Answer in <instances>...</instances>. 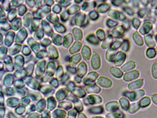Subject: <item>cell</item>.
<instances>
[{
  "mask_svg": "<svg viewBox=\"0 0 157 118\" xmlns=\"http://www.w3.org/2000/svg\"><path fill=\"white\" fill-rule=\"evenodd\" d=\"M140 24H141V21H140L139 19L136 18H134L133 19L132 25H133V27L135 28V29H138Z\"/></svg>",
  "mask_w": 157,
  "mask_h": 118,
  "instance_id": "45",
  "label": "cell"
},
{
  "mask_svg": "<svg viewBox=\"0 0 157 118\" xmlns=\"http://www.w3.org/2000/svg\"><path fill=\"white\" fill-rule=\"evenodd\" d=\"M87 101H88V104H97L101 103L102 101V99L100 96L95 95H90L87 97Z\"/></svg>",
  "mask_w": 157,
  "mask_h": 118,
  "instance_id": "13",
  "label": "cell"
},
{
  "mask_svg": "<svg viewBox=\"0 0 157 118\" xmlns=\"http://www.w3.org/2000/svg\"><path fill=\"white\" fill-rule=\"evenodd\" d=\"M111 5L108 4H101L99 5L97 9V11L99 13H105L109 11Z\"/></svg>",
  "mask_w": 157,
  "mask_h": 118,
  "instance_id": "30",
  "label": "cell"
},
{
  "mask_svg": "<svg viewBox=\"0 0 157 118\" xmlns=\"http://www.w3.org/2000/svg\"><path fill=\"white\" fill-rule=\"evenodd\" d=\"M155 40L156 42H157V35H156L155 36Z\"/></svg>",
  "mask_w": 157,
  "mask_h": 118,
  "instance_id": "60",
  "label": "cell"
},
{
  "mask_svg": "<svg viewBox=\"0 0 157 118\" xmlns=\"http://www.w3.org/2000/svg\"><path fill=\"white\" fill-rule=\"evenodd\" d=\"M133 38L136 44L138 46H142L143 45L144 42L143 38L138 32H136L133 34Z\"/></svg>",
  "mask_w": 157,
  "mask_h": 118,
  "instance_id": "21",
  "label": "cell"
},
{
  "mask_svg": "<svg viewBox=\"0 0 157 118\" xmlns=\"http://www.w3.org/2000/svg\"><path fill=\"white\" fill-rule=\"evenodd\" d=\"M80 10V8L78 5H73L68 9V11L69 14L72 15L75 14L76 12H78Z\"/></svg>",
  "mask_w": 157,
  "mask_h": 118,
  "instance_id": "40",
  "label": "cell"
},
{
  "mask_svg": "<svg viewBox=\"0 0 157 118\" xmlns=\"http://www.w3.org/2000/svg\"><path fill=\"white\" fill-rule=\"evenodd\" d=\"M144 38L145 44L149 48H154L156 46V43L154 40L153 38L152 35H146L144 36Z\"/></svg>",
  "mask_w": 157,
  "mask_h": 118,
  "instance_id": "19",
  "label": "cell"
},
{
  "mask_svg": "<svg viewBox=\"0 0 157 118\" xmlns=\"http://www.w3.org/2000/svg\"><path fill=\"white\" fill-rule=\"evenodd\" d=\"M73 41L72 35L71 34H68L64 38V46L65 48H68L71 45Z\"/></svg>",
  "mask_w": 157,
  "mask_h": 118,
  "instance_id": "33",
  "label": "cell"
},
{
  "mask_svg": "<svg viewBox=\"0 0 157 118\" xmlns=\"http://www.w3.org/2000/svg\"><path fill=\"white\" fill-rule=\"evenodd\" d=\"M112 4L115 6H120L123 3H124V1H121V0H116V1H112Z\"/></svg>",
  "mask_w": 157,
  "mask_h": 118,
  "instance_id": "48",
  "label": "cell"
},
{
  "mask_svg": "<svg viewBox=\"0 0 157 118\" xmlns=\"http://www.w3.org/2000/svg\"><path fill=\"white\" fill-rule=\"evenodd\" d=\"M82 2V1H79V2H78V1H75V2H76L77 3H81Z\"/></svg>",
  "mask_w": 157,
  "mask_h": 118,
  "instance_id": "61",
  "label": "cell"
},
{
  "mask_svg": "<svg viewBox=\"0 0 157 118\" xmlns=\"http://www.w3.org/2000/svg\"><path fill=\"white\" fill-rule=\"evenodd\" d=\"M136 63L133 61H129L125 63L121 67V70L123 72H127L135 68Z\"/></svg>",
  "mask_w": 157,
  "mask_h": 118,
  "instance_id": "15",
  "label": "cell"
},
{
  "mask_svg": "<svg viewBox=\"0 0 157 118\" xmlns=\"http://www.w3.org/2000/svg\"><path fill=\"white\" fill-rule=\"evenodd\" d=\"M75 108L78 112H81L83 111V106L81 101L77 99H74L73 100Z\"/></svg>",
  "mask_w": 157,
  "mask_h": 118,
  "instance_id": "36",
  "label": "cell"
},
{
  "mask_svg": "<svg viewBox=\"0 0 157 118\" xmlns=\"http://www.w3.org/2000/svg\"><path fill=\"white\" fill-rule=\"evenodd\" d=\"M155 50H156V52H157V47H156Z\"/></svg>",
  "mask_w": 157,
  "mask_h": 118,
  "instance_id": "63",
  "label": "cell"
},
{
  "mask_svg": "<svg viewBox=\"0 0 157 118\" xmlns=\"http://www.w3.org/2000/svg\"><path fill=\"white\" fill-rule=\"evenodd\" d=\"M114 42V38L112 35H108L106 38L101 44V48L103 49H106L108 48Z\"/></svg>",
  "mask_w": 157,
  "mask_h": 118,
  "instance_id": "17",
  "label": "cell"
},
{
  "mask_svg": "<svg viewBox=\"0 0 157 118\" xmlns=\"http://www.w3.org/2000/svg\"><path fill=\"white\" fill-rule=\"evenodd\" d=\"M151 7L153 9H157V1H152V3H151Z\"/></svg>",
  "mask_w": 157,
  "mask_h": 118,
  "instance_id": "53",
  "label": "cell"
},
{
  "mask_svg": "<svg viewBox=\"0 0 157 118\" xmlns=\"http://www.w3.org/2000/svg\"><path fill=\"white\" fill-rule=\"evenodd\" d=\"M105 108L109 112H114L119 109V103L116 101H112L106 104Z\"/></svg>",
  "mask_w": 157,
  "mask_h": 118,
  "instance_id": "11",
  "label": "cell"
},
{
  "mask_svg": "<svg viewBox=\"0 0 157 118\" xmlns=\"http://www.w3.org/2000/svg\"><path fill=\"white\" fill-rule=\"evenodd\" d=\"M96 36L98 39L102 41L105 38V33L103 30L99 29L97 31Z\"/></svg>",
  "mask_w": 157,
  "mask_h": 118,
  "instance_id": "39",
  "label": "cell"
},
{
  "mask_svg": "<svg viewBox=\"0 0 157 118\" xmlns=\"http://www.w3.org/2000/svg\"><path fill=\"white\" fill-rule=\"evenodd\" d=\"M87 65L84 62H82L80 63L77 68L78 76L80 77H83L85 76L87 72Z\"/></svg>",
  "mask_w": 157,
  "mask_h": 118,
  "instance_id": "12",
  "label": "cell"
},
{
  "mask_svg": "<svg viewBox=\"0 0 157 118\" xmlns=\"http://www.w3.org/2000/svg\"><path fill=\"white\" fill-rule=\"evenodd\" d=\"M156 31L157 32V26H156Z\"/></svg>",
  "mask_w": 157,
  "mask_h": 118,
  "instance_id": "62",
  "label": "cell"
},
{
  "mask_svg": "<svg viewBox=\"0 0 157 118\" xmlns=\"http://www.w3.org/2000/svg\"><path fill=\"white\" fill-rule=\"evenodd\" d=\"M82 54L83 58L85 60L88 61L90 59L92 55V50L91 49L88 45H85L82 50Z\"/></svg>",
  "mask_w": 157,
  "mask_h": 118,
  "instance_id": "18",
  "label": "cell"
},
{
  "mask_svg": "<svg viewBox=\"0 0 157 118\" xmlns=\"http://www.w3.org/2000/svg\"><path fill=\"white\" fill-rule=\"evenodd\" d=\"M123 95L125 97L128 98V99L132 102L138 101L145 95V92L143 90H140L134 91H125L123 93Z\"/></svg>",
  "mask_w": 157,
  "mask_h": 118,
  "instance_id": "1",
  "label": "cell"
},
{
  "mask_svg": "<svg viewBox=\"0 0 157 118\" xmlns=\"http://www.w3.org/2000/svg\"><path fill=\"white\" fill-rule=\"evenodd\" d=\"M148 9H142L138 11V15L140 17L143 18L148 13Z\"/></svg>",
  "mask_w": 157,
  "mask_h": 118,
  "instance_id": "47",
  "label": "cell"
},
{
  "mask_svg": "<svg viewBox=\"0 0 157 118\" xmlns=\"http://www.w3.org/2000/svg\"><path fill=\"white\" fill-rule=\"evenodd\" d=\"M156 54H157V52L156 51L155 49L149 48L147 49L146 55L149 59H153L155 57Z\"/></svg>",
  "mask_w": 157,
  "mask_h": 118,
  "instance_id": "37",
  "label": "cell"
},
{
  "mask_svg": "<svg viewBox=\"0 0 157 118\" xmlns=\"http://www.w3.org/2000/svg\"><path fill=\"white\" fill-rule=\"evenodd\" d=\"M126 19V16L123 14L122 12H120V21H125Z\"/></svg>",
  "mask_w": 157,
  "mask_h": 118,
  "instance_id": "52",
  "label": "cell"
},
{
  "mask_svg": "<svg viewBox=\"0 0 157 118\" xmlns=\"http://www.w3.org/2000/svg\"><path fill=\"white\" fill-rule=\"evenodd\" d=\"M75 40H81L83 38V34L81 30L78 28H74L72 30Z\"/></svg>",
  "mask_w": 157,
  "mask_h": 118,
  "instance_id": "28",
  "label": "cell"
},
{
  "mask_svg": "<svg viewBox=\"0 0 157 118\" xmlns=\"http://www.w3.org/2000/svg\"><path fill=\"white\" fill-rule=\"evenodd\" d=\"M140 106L139 103H133L130 105L128 111L130 114H133L136 113V112L140 109Z\"/></svg>",
  "mask_w": 157,
  "mask_h": 118,
  "instance_id": "29",
  "label": "cell"
},
{
  "mask_svg": "<svg viewBox=\"0 0 157 118\" xmlns=\"http://www.w3.org/2000/svg\"><path fill=\"white\" fill-rule=\"evenodd\" d=\"M106 24L109 28H112L116 27L118 26V23L117 21L113 20L112 19H108L106 22Z\"/></svg>",
  "mask_w": 157,
  "mask_h": 118,
  "instance_id": "41",
  "label": "cell"
},
{
  "mask_svg": "<svg viewBox=\"0 0 157 118\" xmlns=\"http://www.w3.org/2000/svg\"><path fill=\"white\" fill-rule=\"evenodd\" d=\"M130 47V44L129 40H128L127 39H125L123 40L122 42V45H121L120 48L121 50L123 51V52H127L129 51Z\"/></svg>",
  "mask_w": 157,
  "mask_h": 118,
  "instance_id": "35",
  "label": "cell"
},
{
  "mask_svg": "<svg viewBox=\"0 0 157 118\" xmlns=\"http://www.w3.org/2000/svg\"><path fill=\"white\" fill-rule=\"evenodd\" d=\"M99 14L97 11H92L90 12L88 14V17L90 19L92 20H96L99 17Z\"/></svg>",
  "mask_w": 157,
  "mask_h": 118,
  "instance_id": "42",
  "label": "cell"
},
{
  "mask_svg": "<svg viewBox=\"0 0 157 118\" xmlns=\"http://www.w3.org/2000/svg\"><path fill=\"white\" fill-rule=\"evenodd\" d=\"M103 118L102 117H95L94 118Z\"/></svg>",
  "mask_w": 157,
  "mask_h": 118,
  "instance_id": "59",
  "label": "cell"
},
{
  "mask_svg": "<svg viewBox=\"0 0 157 118\" xmlns=\"http://www.w3.org/2000/svg\"><path fill=\"white\" fill-rule=\"evenodd\" d=\"M86 15L84 12H79L75 16V24L76 26L82 27L86 24Z\"/></svg>",
  "mask_w": 157,
  "mask_h": 118,
  "instance_id": "4",
  "label": "cell"
},
{
  "mask_svg": "<svg viewBox=\"0 0 157 118\" xmlns=\"http://www.w3.org/2000/svg\"><path fill=\"white\" fill-rule=\"evenodd\" d=\"M97 83L101 87L105 88H109L112 87V80L109 78L104 77H100L97 80Z\"/></svg>",
  "mask_w": 157,
  "mask_h": 118,
  "instance_id": "6",
  "label": "cell"
},
{
  "mask_svg": "<svg viewBox=\"0 0 157 118\" xmlns=\"http://www.w3.org/2000/svg\"><path fill=\"white\" fill-rule=\"evenodd\" d=\"M125 32V30L122 25H119L114 28L112 31V37L119 38L122 37Z\"/></svg>",
  "mask_w": 157,
  "mask_h": 118,
  "instance_id": "7",
  "label": "cell"
},
{
  "mask_svg": "<svg viewBox=\"0 0 157 118\" xmlns=\"http://www.w3.org/2000/svg\"><path fill=\"white\" fill-rule=\"evenodd\" d=\"M122 42H121L120 40H116L114 43H112V44L111 45V48L117 50L118 49L120 48L121 47V45H122Z\"/></svg>",
  "mask_w": 157,
  "mask_h": 118,
  "instance_id": "43",
  "label": "cell"
},
{
  "mask_svg": "<svg viewBox=\"0 0 157 118\" xmlns=\"http://www.w3.org/2000/svg\"><path fill=\"white\" fill-rule=\"evenodd\" d=\"M108 14L110 17L112 18L114 20H120V12H119L118 11L113 9H111L108 11Z\"/></svg>",
  "mask_w": 157,
  "mask_h": 118,
  "instance_id": "25",
  "label": "cell"
},
{
  "mask_svg": "<svg viewBox=\"0 0 157 118\" xmlns=\"http://www.w3.org/2000/svg\"><path fill=\"white\" fill-rule=\"evenodd\" d=\"M98 76V74L96 72H91L85 77L83 80V82L86 85L93 83L96 80Z\"/></svg>",
  "mask_w": 157,
  "mask_h": 118,
  "instance_id": "9",
  "label": "cell"
},
{
  "mask_svg": "<svg viewBox=\"0 0 157 118\" xmlns=\"http://www.w3.org/2000/svg\"><path fill=\"white\" fill-rule=\"evenodd\" d=\"M123 115L118 112L109 113L106 115V118H123Z\"/></svg>",
  "mask_w": 157,
  "mask_h": 118,
  "instance_id": "38",
  "label": "cell"
},
{
  "mask_svg": "<svg viewBox=\"0 0 157 118\" xmlns=\"http://www.w3.org/2000/svg\"><path fill=\"white\" fill-rule=\"evenodd\" d=\"M155 13L156 15H157V8L156 9H155Z\"/></svg>",
  "mask_w": 157,
  "mask_h": 118,
  "instance_id": "58",
  "label": "cell"
},
{
  "mask_svg": "<svg viewBox=\"0 0 157 118\" xmlns=\"http://www.w3.org/2000/svg\"><path fill=\"white\" fill-rule=\"evenodd\" d=\"M91 64L92 68L95 70L99 69L101 66V59L98 54L94 53L92 56L91 60Z\"/></svg>",
  "mask_w": 157,
  "mask_h": 118,
  "instance_id": "5",
  "label": "cell"
},
{
  "mask_svg": "<svg viewBox=\"0 0 157 118\" xmlns=\"http://www.w3.org/2000/svg\"><path fill=\"white\" fill-rule=\"evenodd\" d=\"M119 103L121 107L125 111L128 110L130 106L129 101L126 97H122L119 99Z\"/></svg>",
  "mask_w": 157,
  "mask_h": 118,
  "instance_id": "27",
  "label": "cell"
},
{
  "mask_svg": "<svg viewBox=\"0 0 157 118\" xmlns=\"http://www.w3.org/2000/svg\"><path fill=\"white\" fill-rule=\"evenodd\" d=\"M76 116V112L74 110H72L68 113V117L67 118H75Z\"/></svg>",
  "mask_w": 157,
  "mask_h": 118,
  "instance_id": "49",
  "label": "cell"
},
{
  "mask_svg": "<svg viewBox=\"0 0 157 118\" xmlns=\"http://www.w3.org/2000/svg\"><path fill=\"white\" fill-rule=\"evenodd\" d=\"M153 28V24L152 23L147 21L143 23L141 28H140L139 32L142 35H146L151 31Z\"/></svg>",
  "mask_w": 157,
  "mask_h": 118,
  "instance_id": "8",
  "label": "cell"
},
{
  "mask_svg": "<svg viewBox=\"0 0 157 118\" xmlns=\"http://www.w3.org/2000/svg\"><path fill=\"white\" fill-rule=\"evenodd\" d=\"M152 74L154 78L157 79V62H155L152 65Z\"/></svg>",
  "mask_w": 157,
  "mask_h": 118,
  "instance_id": "44",
  "label": "cell"
},
{
  "mask_svg": "<svg viewBox=\"0 0 157 118\" xmlns=\"http://www.w3.org/2000/svg\"><path fill=\"white\" fill-rule=\"evenodd\" d=\"M140 75V72L137 70L129 71L123 75V80L126 82L132 81L138 78Z\"/></svg>",
  "mask_w": 157,
  "mask_h": 118,
  "instance_id": "3",
  "label": "cell"
},
{
  "mask_svg": "<svg viewBox=\"0 0 157 118\" xmlns=\"http://www.w3.org/2000/svg\"><path fill=\"white\" fill-rule=\"evenodd\" d=\"M151 97L154 103L157 105V94H154L152 95Z\"/></svg>",
  "mask_w": 157,
  "mask_h": 118,
  "instance_id": "51",
  "label": "cell"
},
{
  "mask_svg": "<svg viewBox=\"0 0 157 118\" xmlns=\"http://www.w3.org/2000/svg\"><path fill=\"white\" fill-rule=\"evenodd\" d=\"M141 107L144 108L148 106L151 103V99L149 97H144L138 102Z\"/></svg>",
  "mask_w": 157,
  "mask_h": 118,
  "instance_id": "34",
  "label": "cell"
},
{
  "mask_svg": "<svg viewBox=\"0 0 157 118\" xmlns=\"http://www.w3.org/2000/svg\"><path fill=\"white\" fill-rule=\"evenodd\" d=\"M78 118H87L83 113H80L78 115Z\"/></svg>",
  "mask_w": 157,
  "mask_h": 118,
  "instance_id": "55",
  "label": "cell"
},
{
  "mask_svg": "<svg viewBox=\"0 0 157 118\" xmlns=\"http://www.w3.org/2000/svg\"><path fill=\"white\" fill-rule=\"evenodd\" d=\"M116 54V50L112 49L111 47L108 49L106 53V59L108 62H112L114 61Z\"/></svg>",
  "mask_w": 157,
  "mask_h": 118,
  "instance_id": "14",
  "label": "cell"
},
{
  "mask_svg": "<svg viewBox=\"0 0 157 118\" xmlns=\"http://www.w3.org/2000/svg\"><path fill=\"white\" fill-rule=\"evenodd\" d=\"M141 2L143 4V5H145V6L147 5L148 3V1H141Z\"/></svg>",
  "mask_w": 157,
  "mask_h": 118,
  "instance_id": "57",
  "label": "cell"
},
{
  "mask_svg": "<svg viewBox=\"0 0 157 118\" xmlns=\"http://www.w3.org/2000/svg\"><path fill=\"white\" fill-rule=\"evenodd\" d=\"M126 57L127 55L125 52L123 51H118L117 52L114 59V64L116 66H121L124 63Z\"/></svg>",
  "mask_w": 157,
  "mask_h": 118,
  "instance_id": "2",
  "label": "cell"
},
{
  "mask_svg": "<svg viewBox=\"0 0 157 118\" xmlns=\"http://www.w3.org/2000/svg\"><path fill=\"white\" fill-rule=\"evenodd\" d=\"M82 59L81 54L78 53L72 56L69 60V63L71 66H76L81 61Z\"/></svg>",
  "mask_w": 157,
  "mask_h": 118,
  "instance_id": "23",
  "label": "cell"
},
{
  "mask_svg": "<svg viewBox=\"0 0 157 118\" xmlns=\"http://www.w3.org/2000/svg\"><path fill=\"white\" fill-rule=\"evenodd\" d=\"M86 91L88 93H99L101 92V88L96 84H93L86 88Z\"/></svg>",
  "mask_w": 157,
  "mask_h": 118,
  "instance_id": "22",
  "label": "cell"
},
{
  "mask_svg": "<svg viewBox=\"0 0 157 118\" xmlns=\"http://www.w3.org/2000/svg\"><path fill=\"white\" fill-rule=\"evenodd\" d=\"M86 40L88 42L92 44H94V45H97L99 44V41L98 39L95 37V35L93 34L88 36L86 38Z\"/></svg>",
  "mask_w": 157,
  "mask_h": 118,
  "instance_id": "32",
  "label": "cell"
},
{
  "mask_svg": "<svg viewBox=\"0 0 157 118\" xmlns=\"http://www.w3.org/2000/svg\"><path fill=\"white\" fill-rule=\"evenodd\" d=\"M143 85V80L140 79L130 83L128 85V88L130 91H134L140 88Z\"/></svg>",
  "mask_w": 157,
  "mask_h": 118,
  "instance_id": "10",
  "label": "cell"
},
{
  "mask_svg": "<svg viewBox=\"0 0 157 118\" xmlns=\"http://www.w3.org/2000/svg\"><path fill=\"white\" fill-rule=\"evenodd\" d=\"M82 46V43L81 42H75L73 44L72 47L69 49V52L71 54H73L79 52Z\"/></svg>",
  "mask_w": 157,
  "mask_h": 118,
  "instance_id": "24",
  "label": "cell"
},
{
  "mask_svg": "<svg viewBox=\"0 0 157 118\" xmlns=\"http://www.w3.org/2000/svg\"><path fill=\"white\" fill-rule=\"evenodd\" d=\"M96 6V3L95 2H86L83 4L82 7V10L85 11H91L94 9Z\"/></svg>",
  "mask_w": 157,
  "mask_h": 118,
  "instance_id": "26",
  "label": "cell"
},
{
  "mask_svg": "<svg viewBox=\"0 0 157 118\" xmlns=\"http://www.w3.org/2000/svg\"><path fill=\"white\" fill-rule=\"evenodd\" d=\"M75 80H76V81L78 83H80V82L81 81V77H76V78H75Z\"/></svg>",
  "mask_w": 157,
  "mask_h": 118,
  "instance_id": "56",
  "label": "cell"
},
{
  "mask_svg": "<svg viewBox=\"0 0 157 118\" xmlns=\"http://www.w3.org/2000/svg\"><path fill=\"white\" fill-rule=\"evenodd\" d=\"M123 10L124 11V12H126L127 14L130 16H133L135 14L134 11H133V9L131 8V7H123Z\"/></svg>",
  "mask_w": 157,
  "mask_h": 118,
  "instance_id": "46",
  "label": "cell"
},
{
  "mask_svg": "<svg viewBox=\"0 0 157 118\" xmlns=\"http://www.w3.org/2000/svg\"><path fill=\"white\" fill-rule=\"evenodd\" d=\"M88 112L92 114H101L104 112L103 107L102 106H95L90 108L88 109Z\"/></svg>",
  "mask_w": 157,
  "mask_h": 118,
  "instance_id": "31",
  "label": "cell"
},
{
  "mask_svg": "<svg viewBox=\"0 0 157 118\" xmlns=\"http://www.w3.org/2000/svg\"><path fill=\"white\" fill-rule=\"evenodd\" d=\"M122 26L125 30V31L128 30L130 28V24L129 21H124V23L123 24Z\"/></svg>",
  "mask_w": 157,
  "mask_h": 118,
  "instance_id": "50",
  "label": "cell"
},
{
  "mask_svg": "<svg viewBox=\"0 0 157 118\" xmlns=\"http://www.w3.org/2000/svg\"><path fill=\"white\" fill-rule=\"evenodd\" d=\"M69 71H70L71 73H73V74H75L76 73V68H68Z\"/></svg>",
  "mask_w": 157,
  "mask_h": 118,
  "instance_id": "54",
  "label": "cell"
},
{
  "mask_svg": "<svg viewBox=\"0 0 157 118\" xmlns=\"http://www.w3.org/2000/svg\"><path fill=\"white\" fill-rule=\"evenodd\" d=\"M72 93L77 97L81 98L86 96V93L83 88L80 87H74L72 89Z\"/></svg>",
  "mask_w": 157,
  "mask_h": 118,
  "instance_id": "16",
  "label": "cell"
},
{
  "mask_svg": "<svg viewBox=\"0 0 157 118\" xmlns=\"http://www.w3.org/2000/svg\"><path fill=\"white\" fill-rule=\"evenodd\" d=\"M110 73L113 76L117 78H120L123 76V73L122 71L119 68L115 66H112L110 68Z\"/></svg>",
  "mask_w": 157,
  "mask_h": 118,
  "instance_id": "20",
  "label": "cell"
}]
</instances>
